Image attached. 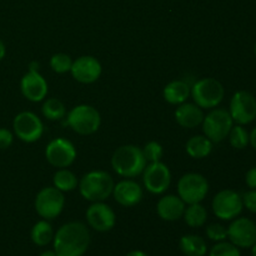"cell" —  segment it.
I'll list each match as a JSON object with an SVG mask.
<instances>
[{
    "instance_id": "cell-1",
    "label": "cell",
    "mask_w": 256,
    "mask_h": 256,
    "mask_svg": "<svg viewBox=\"0 0 256 256\" xmlns=\"http://www.w3.org/2000/svg\"><path fill=\"white\" fill-rule=\"evenodd\" d=\"M89 245V229L80 222H70L62 225L52 239V246L58 256H82Z\"/></svg>"
},
{
    "instance_id": "cell-2",
    "label": "cell",
    "mask_w": 256,
    "mask_h": 256,
    "mask_svg": "<svg viewBox=\"0 0 256 256\" xmlns=\"http://www.w3.org/2000/svg\"><path fill=\"white\" fill-rule=\"evenodd\" d=\"M146 164L142 148L132 144L122 145L112 156V168L114 172L126 179H132L142 174Z\"/></svg>"
},
{
    "instance_id": "cell-3",
    "label": "cell",
    "mask_w": 256,
    "mask_h": 256,
    "mask_svg": "<svg viewBox=\"0 0 256 256\" xmlns=\"http://www.w3.org/2000/svg\"><path fill=\"white\" fill-rule=\"evenodd\" d=\"M114 185L115 182L109 172L104 170H92V172H86L79 180L78 188H79L80 195L85 200L96 202H105L112 194Z\"/></svg>"
},
{
    "instance_id": "cell-4",
    "label": "cell",
    "mask_w": 256,
    "mask_h": 256,
    "mask_svg": "<svg viewBox=\"0 0 256 256\" xmlns=\"http://www.w3.org/2000/svg\"><path fill=\"white\" fill-rule=\"evenodd\" d=\"M225 90L222 82L214 78H202L192 85L190 96L202 109L212 110L222 104Z\"/></svg>"
},
{
    "instance_id": "cell-5",
    "label": "cell",
    "mask_w": 256,
    "mask_h": 256,
    "mask_svg": "<svg viewBox=\"0 0 256 256\" xmlns=\"http://www.w3.org/2000/svg\"><path fill=\"white\" fill-rule=\"evenodd\" d=\"M66 124L76 134L92 135L99 130L102 116L98 109L92 105L80 104L68 112Z\"/></svg>"
},
{
    "instance_id": "cell-6",
    "label": "cell",
    "mask_w": 256,
    "mask_h": 256,
    "mask_svg": "<svg viewBox=\"0 0 256 256\" xmlns=\"http://www.w3.org/2000/svg\"><path fill=\"white\" fill-rule=\"evenodd\" d=\"M202 126L205 136L218 144L226 139L230 130L234 126V120L229 110L222 109V108H214L204 116Z\"/></svg>"
},
{
    "instance_id": "cell-7",
    "label": "cell",
    "mask_w": 256,
    "mask_h": 256,
    "mask_svg": "<svg viewBox=\"0 0 256 256\" xmlns=\"http://www.w3.org/2000/svg\"><path fill=\"white\" fill-rule=\"evenodd\" d=\"M209 192V182L199 172H188L178 182V196L186 205L202 202Z\"/></svg>"
},
{
    "instance_id": "cell-8",
    "label": "cell",
    "mask_w": 256,
    "mask_h": 256,
    "mask_svg": "<svg viewBox=\"0 0 256 256\" xmlns=\"http://www.w3.org/2000/svg\"><path fill=\"white\" fill-rule=\"evenodd\" d=\"M65 206L64 192L56 188L45 186L35 196L34 208L40 218L45 220H54L62 212Z\"/></svg>"
},
{
    "instance_id": "cell-9",
    "label": "cell",
    "mask_w": 256,
    "mask_h": 256,
    "mask_svg": "<svg viewBox=\"0 0 256 256\" xmlns=\"http://www.w3.org/2000/svg\"><path fill=\"white\" fill-rule=\"evenodd\" d=\"M12 132L19 140L32 144L42 136L44 124L32 112H22L12 120Z\"/></svg>"
},
{
    "instance_id": "cell-10",
    "label": "cell",
    "mask_w": 256,
    "mask_h": 256,
    "mask_svg": "<svg viewBox=\"0 0 256 256\" xmlns=\"http://www.w3.org/2000/svg\"><path fill=\"white\" fill-rule=\"evenodd\" d=\"M142 184L150 194H164L172 184V172L162 160L149 162L142 172Z\"/></svg>"
},
{
    "instance_id": "cell-11",
    "label": "cell",
    "mask_w": 256,
    "mask_h": 256,
    "mask_svg": "<svg viewBox=\"0 0 256 256\" xmlns=\"http://www.w3.org/2000/svg\"><path fill=\"white\" fill-rule=\"evenodd\" d=\"M212 212L220 220H234L242 212V195L235 190L225 189L218 192L212 202Z\"/></svg>"
},
{
    "instance_id": "cell-12",
    "label": "cell",
    "mask_w": 256,
    "mask_h": 256,
    "mask_svg": "<svg viewBox=\"0 0 256 256\" xmlns=\"http://www.w3.org/2000/svg\"><path fill=\"white\" fill-rule=\"evenodd\" d=\"M76 149L70 140L65 138H56L52 140L45 148V158L50 165L59 169L69 168L76 159Z\"/></svg>"
},
{
    "instance_id": "cell-13",
    "label": "cell",
    "mask_w": 256,
    "mask_h": 256,
    "mask_svg": "<svg viewBox=\"0 0 256 256\" xmlns=\"http://www.w3.org/2000/svg\"><path fill=\"white\" fill-rule=\"evenodd\" d=\"M229 112L238 125H248L256 119V99L254 95L240 90L230 100Z\"/></svg>"
},
{
    "instance_id": "cell-14",
    "label": "cell",
    "mask_w": 256,
    "mask_h": 256,
    "mask_svg": "<svg viewBox=\"0 0 256 256\" xmlns=\"http://www.w3.org/2000/svg\"><path fill=\"white\" fill-rule=\"evenodd\" d=\"M230 242L238 248H252L256 242V224L248 218H235L228 228Z\"/></svg>"
},
{
    "instance_id": "cell-15",
    "label": "cell",
    "mask_w": 256,
    "mask_h": 256,
    "mask_svg": "<svg viewBox=\"0 0 256 256\" xmlns=\"http://www.w3.org/2000/svg\"><path fill=\"white\" fill-rule=\"evenodd\" d=\"M85 216L89 226L99 232H110L116 222V215L114 210L104 202H92L88 208Z\"/></svg>"
},
{
    "instance_id": "cell-16",
    "label": "cell",
    "mask_w": 256,
    "mask_h": 256,
    "mask_svg": "<svg viewBox=\"0 0 256 256\" xmlns=\"http://www.w3.org/2000/svg\"><path fill=\"white\" fill-rule=\"evenodd\" d=\"M20 92L29 102H40L45 100L49 88L39 70H28L26 74H24L20 80Z\"/></svg>"
},
{
    "instance_id": "cell-17",
    "label": "cell",
    "mask_w": 256,
    "mask_h": 256,
    "mask_svg": "<svg viewBox=\"0 0 256 256\" xmlns=\"http://www.w3.org/2000/svg\"><path fill=\"white\" fill-rule=\"evenodd\" d=\"M72 78L82 84H92L100 78L102 72V64L96 58L92 55H82L72 60Z\"/></svg>"
},
{
    "instance_id": "cell-18",
    "label": "cell",
    "mask_w": 256,
    "mask_h": 256,
    "mask_svg": "<svg viewBox=\"0 0 256 256\" xmlns=\"http://www.w3.org/2000/svg\"><path fill=\"white\" fill-rule=\"evenodd\" d=\"M112 195L115 202L122 206L132 208L142 202L144 192L139 182L132 179H124L114 185Z\"/></svg>"
},
{
    "instance_id": "cell-19",
    "label": "cell",
    "mask_w": 256,
    "mask_h": 256,
    "mask_svg": "<svg viewBox=\"0 0 256 256\" xmlns=\"http://www.w3.org/2000/svg\"><path fill=\"white\" fill-rule=\"evenodd\" d=\"M186 204L178 195H164L156 204V212L165 222H176L184 215Z\"/></svg>"
},
{
    "instance_id": "cell-20",
    "label": "cell",
    "mask_w": 256,
    "mask_h": 256,
    "mask_svg": "<svg viewBox=\"0 0 256 256\" xmlns=\"http://www.w3.org/2000/svg\"><path fill=\"white\" fill-rule=\"evenodd\" d=\"M175 120L184 129H195L202 125L204 120V112L195 102H182L175 110Z\"/></svg>"
},
{
    "instance_id": "cell-21",
    "label": "cell",
    "mask_w": 256,
    "mask_h": 256,
    "mask_svg": "<svg viewBox=\"0 0 256 256\" xmlns=\"http://www.w3.org/2000/svg\"><path fill=\"white\" fill-rule=\"evenodd\" d=\"M192 85L186 80H172L165 85L162 90V96L165 102L172 105H180L186 102L190 96Z\"/></svg>"
},
{
    "instance_id": "cell-22",
    "label": "cell",
    "mask_w": 256,
    "mask_h": 256,
    "mask_svg": "<svg viewBox=\"0 0 256 256\" xmlns=\"http://www.w3.org/2000/svg\"><path fill=\"white\" fill-rule=\"evenodd\" d=\"M212 144L214 142L205 135H194L186 142L185 150L192 159H204L212 154Z\"/></svg>"
},
{
    "instance_id": "cell-23",
    "label": "cell",
    "mask_w": 256,
    "mask_h": 256,
    "mask_svg": "<svg viewBox=\"0 0 256 256\" xmlns=\"http://www.w3.org/2000/svg\"><path fill=\"white\" fill-rule=\"evenodd\" d=\"M179 246L185 256H205L208 252L206 242L199 235H184L180 239Z\"/></svg>"
},
{
    "instance_id": "cell-24",
    "label": "cell",
    "mask_w": 256,
    "mask_h": 256,
    "mask_svg": "<svg viewBox=\"0 0 256 256\" xmlns=\"http://www.w3.org/2000/svg\"><path fill=\"white\" fill-rule=\"evenodd\" d=\"M30 238H32V242L38 246H46L48 244H50L54 239V230H52L49 220L42 219L35 222L34 226L32 228V232H30Z\"/></svg>"
},
{
    "instance_id": "cell-25",
    "label": "cell",
    "mask_w": 256,
    "mask_h": 256,
    "mask_svg": "<svg viewBox=\"0 0 256 256\" xmlns=\"http://www.w3.org/2000/svg\"><path fill=\"white\" fill-rule=\"evenodd\" d=\"M182 219L190 228H202L208 220V210L205 209L202 202L190 204L185 208Z\"/></svg>"
},
{
    "instance_id": "cell-26",
    "label": "cell",
    "mask_w": 256,
    "mask_h": 256,
    "mask_svg": "<svg viewBox=\"0 0 256 256\" xmlns=\"http://www.w3.org/2000/svg\"><path fill=\"white\" fill-rule=\"evenodd\" d=\"M52 185L60 192H69L76 189L79 185V180L74 172H70L68 168H64V169H58V172L54 174Z\"/></svg>"
},
{
    "instance_id": "cell-27",
    "label": "cell",
    "mask_w": 256,
    "mask_h": 256,
    "mask_svg": "<svg viewBox=\"0 0 256 256\" xmlns=\"http://www.w3.org/2000/svg\"><path fill=\"white\" fill-rule=\"evenodd\" d=\"M42 112L44 118L50 122H58L66 116V108L62 100L56 98H50L44 102L42 106Z\"/></svg>"
},
{
    "instance_id": "cell-28",
    "label": "cell",
    "mask_w": 256,
    "mask_h": 256,
    "mask_svg": "<svg viewBox=\"0 0 256 256\" xmlns=\"http://www.w3.org/2000/svg\"><path fill=\"white\" fill-rule=\"evenodd\" d=\"M229 142L234 149L242 150L250 144V134L245 129L244 125H235L232 128L229 135Z\"/></svg>"
},
{
    "instance_id": "cell-29",
    "label": "cell",
    "mask_w": 256,
    "mask_h": 256,
    "mask_svg": "<svg viewBox=\"0 0 256 256\" xmlns=\"http://www.w3.org/2000/svg\"><path fill=\"white\" fill-rule=\"evenodd\" d=\"M72 56L65 52H56L50 58V68L56 74H66L72 69Z\"/></svg>"
},
{
    "instance_id": "cell-30",
    "label": "cell",
    "mask_w": 256,
    "mask_h": 256,
    "mask_svg": "<svg viewBox=\"0 0 256 256\" xmlns=\"http://www.w3.org/2000/svg\"><path fill=\"white\" fill-rule=\"evenodd\" d=\"M209 256H242L239 248L235 246L232 242H219L210 250Z\"/></svg>"
},
{
    "instance_id": "cell-31",
    "label": "cell",
    "mask_w": 256,
    "mask_h": 256,
    "mask_svg": "<svg viewBox=\"0 0 256 256\" xmlns=\"http://www.w3.org/2000/svg\"><path fill=\"white\" fill-rule=\"evenodd\" d=\"M142 154H144L145 159L148 162H160L164 155V149H162V144L158 142H149L145 144L142 148Z\"/></svg>"
},
{
    "instance_id": "cell-32",
    "label": "cell",
    "mask_w": 256,
    "mask_h": 256,
    "mask_svg": "<svg viewBox=\"0 0 256 256\" xmlns=\"http://www.w3.org/2000/svg\"><path fill=\"white\" fill-rule=\"evenodd\" d=\"M206 236L212 242H224L228 239V229L222 224H210L205 230Z\"/></svg>"
},
{
    "instance_id": "cell-33",
    "label": "cell",
    "mask_w": 256,
    "mask_h": 256,
    "mask_svg": "<svg viewBox=\"0 0 256 256\" xmlns=\"http://www.w3.org/2000/svg\"><path fill=\"white\" fill-rule=\"evenodd\" d=\"M242 199V205H244V208H246L250 212H254V214H256V190L250 189L249 192H244Z\"/></svg>"
},
{
    "instance_id": "cell-34",
    "label": "cell",
    "mask_w": 256,
    "mask_h": 256,
    "mask_svg": "<svg viewBox=\"0 0 256 256\" xmlns=\"http://www.w3.org/2000/svg\"><path fill=\"white\" fill-rule=\"evenodd\" d=\"M14 142V132L6 128H0V150L10 148Z\"/></svg>"
},
{
    "instance_id": "cell-35",
    "label": "cell",
    "mask_w": 256,
    "mask_h": 256,
    "mask_svg": "<svg viewBox=\"0 0 256 256\" xmlns=\"http://www.w3.org/2000/svg\"><path fill=\"white\" fill-rule=\"evenodd\" d=\"M245 182H246V185L250 189L256 190V166L252 168L246 172V175H245Z\"/></svg>"
},
{
    "instance_id": "cell-36",
    "label": "cell",
    "mask_w": 256,
    "mask_h": 256,
    "mask_svg": "<svg viewBox=\"0 0 256 256\" xmlns=\"http://www.w3.org/2000/svg\"><path fill=\"white\" fill-rule=\"evenodd\" d=\"M250 144L256 150V128H254L252 132H250Z\"/></svg>"
},
{
    "instance_id": "cell-37",
    "label": "cell",
    "mask_w": 256,
    "mask_h": 256,
    "mask_svg": "<svg viewBox=\"0 0 256 256\" xmlns=\"http://www.w3.org/2000/svg\"><path fill=\"white\" fill-rule=\"evenodd\" d=\"M5 54H6V48H5L4 42L0 39V62L5 58Z\"/></svg>"
},
{
    "instance_id": "cell-38",
    "label": "cell",
    "mask_w": 256,
    "mask_h": 256,
    "mask_svg": "<svg viewBox=\"0 0 256 256\" xmlns=\"http://www.w3.org/2000/svg\"><path fill=\"white\" fill-rule=\"evenodd\" d=\"M126 256H148V254H145L142 250H132V252H130Z\"/></svg>"
},
{
    "instance_id": "cell-39",
    "label": "cell",
    "mask_w": 256,
    "mask_h": 256,
    "mask_svg": "<svg viewBox=\"0 0 256 256\" xmlns=\"http://www.w3.org/2000/svg\"><path fill=\"white\" fill-rule=\"evenodd\" d=\"M39 256H58V255L54 250H45V252H42Z\"/></svg>"
},
{
    "instance_id": "cell-40",
    "label": "cell",
    "mask_w": 256,
    "mask_h": 256,
    "mask_svg": "<svg viewBox=\"0 0 256 256\" xmlns=\"http://www.w3.org/2000/svg\"><path fill=\"white\" fill-rule=\"evenodd\" d=\"M252 256H256V242L254 245H252Z\"/></svg>"
},
{
    "instance_id": "cell-41",
    "label": "cell",
    "mask_w": 256,
    "mask_h": 256,
    "mask_svg": "<svg viewBox=\"0 0 256 256\" xmlns=\"http://www.w3.org/2000/svg\"><path fill=\"white\" fill-rule=\"evenodd\" d=\"M255 55H256V44H255Z\"/></svg>"
}]
</instances>
